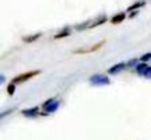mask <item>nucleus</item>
<instances>
[{"label":"nucleus","mask_w":151,"mask_h":140,"mask_svg":"<svg viewBox=\"0 0 151 140\" xmlns=\"http://www.w3.org/2000/svg\"><path fill=\"white\" fill-rule=\"evenodd\" d=\"M59 105H60V100H58V98H49L48 101H45L42 104V109L45 113H52L58 111Z\"/></svg>","instance_id":"f257e3e1"},{"label":"nucleus","mask_w":151,"mask_h":140,"mask_svg":"<svg viewBox=\"0 0 151 140\" xmlns=\"http://www.w3.org/2000/svg\"><path fill=\"white\" fill-rule=\"evenodd\" d=\"M90 83H91L92 86H108L109 83H111V80H109L108 76L97 73V74H92L90 77Z\"/></svg>","instance_id":"f03ea898"},{"label":"nucleus","mask_w":151,"mask_h":140,"mask_svg":"<svg viewBox=\"0 0 151 140\" xmlns=\"http://www.w3.org/2000/svg\"><path fill=\"white\" fill-rule=\"evenodd\" d=\"M41 73L39 70H32V71H27V73H22V74H18L16 76L13 80H11V83H14V84H18V83H24V81L29 80V79H32V77H35V76H38Z\"/></svg>","instance_id":"7ed1b4c3"},{"label":"nucleus","mask_w":151,"mask_h":140,"mask_svg":"<svg viewBox=\"0 0 151 140\" xmlns=\"http://www.w3.org/2000/svg\"><path fill=\"white\" fill-rule=\"evenodd\" d=\"M21 113L24 116H27V118H35V116L39 115V108L34 107V108H28V109H22Z\"/></svg>","instance_id":"20e7f679"},{"label":"nucleus","mask_w":151,"mask_h":140,"mask_svg":"<svg viewBox=\"0 0 151 140\" xmlns=\"http://www.w3.org/2000/svg\"><path fill=\"white\" fill-rule=\"evenodd\" d=\"M127 66V63H123V62H120V63H116V65H113L111 69H109V74H118L119 71H122Z\"/></svg>","instance_id":"39448f33"},{"label":"nucleus","mask_w":151,"mask_h":140,"mask_svg":"<svg viewBox=\"0 0 151 140\" xmlns=\"http://www.w3.org/2000/svg\"><path fill=\"white\" fill-rule=\"evenodd\" d=\"M126 18V14L124 13H119V14H116V16H113L112 18H111V22L112 24H119V22H122Z\"/></svg>","instance_id":"423d86ee"},{"label":"nucleus","mask_w":151,"mask_h":140,"mask_svg":"<svg viewBox=\"0 0 151 140\" xmlns=\"http://www.w3.org/2000/svg\"><path fill=\"white\" fill-rule=\"evenodd\" d=\"M147 67H148V65H147V63H144V62H141V63H139V65L136 66V71H137L140 76H143V74H144V71L147 70Z\"/></svg>","instance_id":"0eeeda50"},{"label":"nucleus","mask_w":151,"mask_h":140,"mask_svg":"<svg viewBox=\"0 0 151 140\" xmlns=\"http://www.w3.org/2000/svg\"><path fill=\"white\" fill-rule=\"evenodd\" d=\"M42 34L41 32H38V34H35V35H29V37H24L22 39H24V42H34L35 39H38V38L41 37Z\"/></svg>","instance_id":"6e6552de"},{"label":"nucleus","mask_w":151,"mask_h":140,"mask_svg":"<svg viewBox=\"0 0 151 140\" xmlns=\"http://www.w3.org/2000/svg\"><path fill=\"white\" fill-rule=\"evenodd\" d=\"M106 21V17L102 16L99 20H95V21H92L91 22V25H90V28H94V27H97V25H101V24H104V22Z\"/></svg>","instance_id":"1a4fd4ad"},{"label":"nucleus","mask_w":151,"mask_h":140,"mask_svg":"<svg viewBox=\"0 0 151 140\" xmlns=\"http://www.w3.org/2000/svg\"><path fill=\"white\" fill-rule=\"evenodd\" d=\"M67 35H70V30H69V28H66V30H63V31H60L59 34H56V35H55V38H56V39H59V38L67 37Z\"/></svg>","instance_id":"9d476101"},{"label":"nucleus","mask_w":151,"mask_h":140,"mask_svg":"<svg viewBox=\"0 0 151 140\" xmlns=\"http://www.w3.org/2000/svg\"><path fill=\"white\" fill-rule=\"evenodd\" d=\"M14 91H16V84H14V83H10V84L7 86V92H9L10 95H13Z\"/></svg>","instance_id":"9b49d317"},{"label":"nucleus","mask_w":151,"mask_h":140,"mask_svg":"<svg viewBox=\"0 0 151 140\" xmlns=\"http://www.w3.org/2000/svg\"><path fill=\"white\" fill-rule=\"evenodd\" d=\"M141 6H144V1H139V3H136V4L130 6V7H129V11H132V10H137V9H139V7H141Z\"/></svg>","instance_id":"f8f14e48"},{"label":"nucleus","mask_w":151,"mask_h":140,"mask_svg":"<svg viewBox=\"0 0 151 140\" xmlns=\"http://www.w3.org/2000/svg\"><path fill=\"white\" fill-rule=\"evenodd\" d=\"M143 77H146V79H151V66H148V67H147V70L144 71Z\"/></svg>","instance_id":"ddd939ff"},{"label":"nucleus","mask_w":151,"mask_h":140,"mask_svg":"<svg viewBox=\"0 0 151 140\" xmlns=\"http://www.w3.org/2000/svg\"><path fill=\"white\" fill-rule=\"evenodd\" d=\"M151 59V52H150V53H146V55H143V56H141V62H144V63H146V62H147V60H150Z\"/></svg>","instance_id":"4468645a"},{"label":"nucleus","mask_w":151,"mask_h":140,"mask_svg":"<svg viewBox=\"0 0 151 140\" xmlns=\"http://www.w3.org/2000/svg\"><path fill=\"white\" fill-rule=\"evenodd\" d=\"M136 63H137V59H133V60H130L129 63H127V66H134Z\"/></svg>","instance_id":"2eb2a0df"}]
</instances>
